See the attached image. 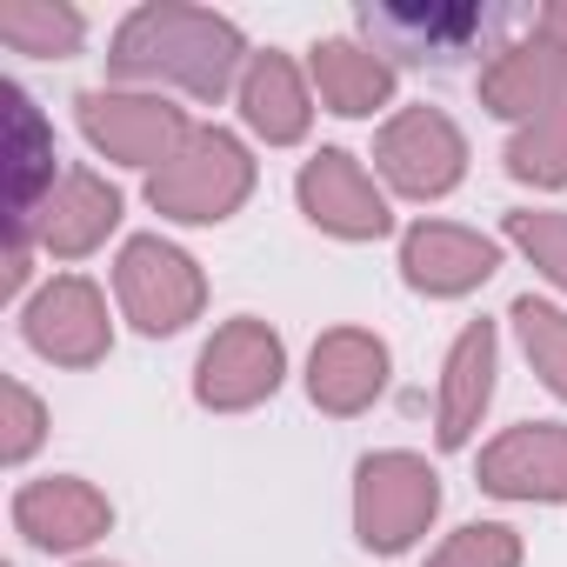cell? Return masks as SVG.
Returning <instances> with one entry per match:
<instances>
[{"label": "cell", "instance_id": "obj_1", "mask_svg": "<svg viewBox=\"0 0 567 567\" xmlns=\"http://www.w3.org/2000/svg\"><path fill=\"white\" fill-rule=\"evenodd\" d=\"M520 21H527L520 8H361V28L374 41H388L401 61H434V68L487 54Z\"/></svg>", "mask_w": 567, "mask_h": 567}]
</instances>
